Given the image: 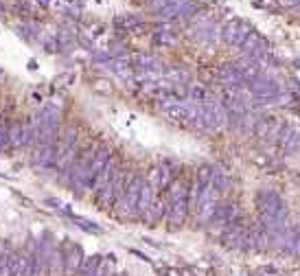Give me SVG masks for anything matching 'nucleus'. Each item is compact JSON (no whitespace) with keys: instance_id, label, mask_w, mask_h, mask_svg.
<instances>
[{"instance_id":"obj_1","label":"nucleus","mask_w":300,"mask_h":276,"mask_svg":"<svg viewBox=\"0 0 300 276\" xmlns=\"http://www.w3.org/2000/svg\"><path fill=\"white\" fill-rule=\"evenodd\" d=\"M248 35H250V27H248L246 22H241V20L228 22L226 27H223V31H221L223 42H226L228 46H237V48H239L241 44L246 42Z\"/></svg>"},{"instance_id":"obj_2","label":"nucleus","mask_w":300,"mask_h":276,"mask_svg":"<svg viewBox=\"0 0 300 276\" xmlns=\"http://www.w3.org/2000/svg\"><path fill=\"white\" fill-rule=\"evenodd\" d=\"M278 131H280V123L274 116L261 118V121L256 123V134L261 138H274V136H278Z\"/></svg>"},{"instance_id":"obj_3","label":"nucleus","mask_w":300,"mask_h":276,"mask_svg":"<svg viewBox=\"0 0 300 276\" xmlns=\"http://www.w3.org/2000/svg\"><path fill=\"white\" fill-rule=\"evenodd\" d=\"M154 40H156V44H173L176 42V35H173L171 31H158Z\"/></svg>"}]
</instances>
